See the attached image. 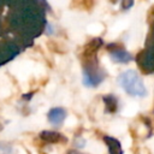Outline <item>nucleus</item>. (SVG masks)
<instances>
[{
  "label": "nucleus",
  "instance_id": "2",
  "mask_svg": "<svg viewBox=\"0 0 154 154\" xmlns=\"http://www.w3.org/2000/svg\"><path fill=\"white\" fill-rule=\"evenodd\" d=\"M65 118V112L61 108H53L51 109V112L48 113V119L51 123L53 124H59L63 122V119Z\"/></svg>",
  "mask_w": 154,
  "mask_h": 154
},
{
  "label": "nucleus",
  "instance_id": "1",
  "mask_svg": "<svg viewBox=\"0 0 154 154\" xmlns=\"http://www.w3.org/2000/svg\"><path fill=\"white\" fill-rule=\"evenodd\" d=\"M119 83L123 89L134 96H143L146 94V87L135 71H126L119 76Z\"/></svg>",
  "mask_w": 154,
  "mask_h": 154
}]
</instances>
